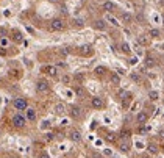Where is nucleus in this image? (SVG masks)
Masks as SVG:
<instances>
[{
	"label": "nucleus",
	"mask_w": 164,
	"mask_h": 158,
	"mask_svg": "<svg viewBox=\"0 0 164 158\" xmlns=\"http://www.w3.org/2000/svg\"><path fill=\"white\" fill-rule=\"evenodd\" d=\"M13 41H14V42H22V41H24V36H22V33L16 30L14 33H13Z\"/></svg>",
	"instance_id": "nucleus-18"
},
{
	"label": "nucleus",
	"mask_w": 164,
	"mask_h": 158,
	"mask_svg": "<svg viewBox=\"0 0 164 158\" xmlns=\"http://www.w3.org/2000/svg\"><path fill=\"white\" fill-rule=\"evenodd\" d=\"M141 158H152V157H148V155H144V157H141Z\"/></svg>",
	"instance_id": "nucleus-39"
},
{
	"label": "nucleus",
	"mask_w": 164,
	"mask_h": 158,
	"mask_svg": "<svg viewBox=\"0 0 164 158\" xmlns=\"http://www.w3.org/2000/svg\"><path fill=\"white\" fill-rule=\"evenodd\" d=\"M160 135H161V138H164V127L160 130Z\"/></svg>",
	"instance_id": "nucleus-37"
},
{
	"label": "nucleus",
	"mask_w": 164,
	"mask_h": 158,
	"mask_svg": "<svg viewBox=\"0 0 164 158\" xmlns=\"http://www.w3.org/2000/svg\"><path fill=\"white\" fill-rule=\"evenodd\" d=\"M91 107H92L94 110H102V108L105 107V102H103V99H102V97L95 95V97L91 99Z\"/></svg>",
	"instance_id": "nucleus-5"
},
{
	"label": "nucleus",
	"mask_w": 164,
	"mask_h": 158,
	"mask_svg": "<svg viewBox=\"0 0 164 158\" xmlns=\"http://www.w3.org/2000/svg\"><path fill=\"white\" fill-rule=\"evenodd\" d=\"M127 95H128L127 91H119V97H120V99H127Z\"/></svg>",
	"instance_id": "nucleus-34"
},
{
	"label": "nucleus",
	"mask_w": 164,
	"mask_h": 158,
	"mask_svg": "<svg viewBox=\"0 0 164 158\" xmlns=\"http://www.w3.org/2000/svg\"><path fill=\"white\" fill-rule=\"evenodd\" d=\"M103 10L108 11V13H111V11L116 10V5H114L113 2H105V3H103Z\"/></svg>",
	"instance_id": "nucleus-19"
},
{
	"label": "nucleus",
	"mask_w": 164,
	"mask_h": 158,
	"mask_svg": "<svg viewBox=\"0 0 164 158\" xmlns=\"http://www.w3.org/2000/svg\"><path fill=\"white\" fill-rule=\"evenodd\" d=\"M108 20H109V22H111L113 25H116V27H119V22H117V20H116L114 17H111V16H108Z\"/></svg>",
	"instance_id": "nucleus-31"
},
{
	"label": "nucleus",
	"mask_w": 164,
	"mask_h": 158,
	"mask_svg": "<svg viewBox=\"0 0 164 158\" xmlns=\"http://www.w3.org/2000/svg\"><path fill=\"white\" fill-rule=\"evenodd\" d=\"M111 83L113 85H120V77H119V74H111Z\"/></svg>",
	"instance_id": "nucleus-21"
},
{
	"label": "nucleus",
	"mask_w": 164,
	"mask_h": 158,
	"mask_svg": "<svg viewBox=\"0 0 164 158\" xmlns=\"http://www.w3.org/2000/svg\"><path fill=\"white\" fill-rule=\"evenodd\" d=\"M70 80H72V78L69 77V75H63V77H61V81H63L64 85H69V83H70Z\"/></svg>",
	"instance_id": "nucleus-28"
},
{
	"label": "nucleus",
	"mask_w": 164,
	"mask_h": 158,
	"mask_svg": "<svg viewBox=\"0 0 164 158\" xmlns=\"http://www.w3.org/2000/svg\"><path fill=\"white\" fill-rule=\"evenodd\" d=\"M39 158H50V155L47 154V152H42V154L39 155Z\"/></svg>",
	"instance_id": "nucleus-35"
},
{
	"label": "nucleus",
	"mask_w": 164,
	"mask_h": 158,
	"mask_svg": "<svg viewBox=\"0 0 164 158\" xmlns=\"http://www.w3.org/2000/svg\"><path fill=\"white\" fill-rule=\"evenodd\" d=\"M119 149H120L124 154H128V152H130V141H128V138H125V141H120Z\"/></svg>",
	"instance_id": "nucleus-12"
},
{
	"label": "nucleus",
	"mask_w": 164,
	"mask_h": 158,
	"mask_svg": "<svg viewBox=\"0 0 164 158\" xmlns=\"http://www.w3.org/2000/svg\"><path fill=\"white\" fill-rule=\"evenodd\" d=\"M25 111H27V116H25L27 121H30V122L36 121V111H35V110H33V108H27Z\"/></svg>",
	"instance_id": "nucleus-11"
},
{
	"label": "nucleus",
	"mask_w": 164,
	"mask_h": 158,
	"mask_svg": "<svg viewBox=\"0 0 164 158\" xmlns=\"http://www.w3.org/2000/svg\"><path fill=\"white\" fill-rule=\"evenodd\" d=\"M148 99L153 100V102L158 100V99H160V92H158V91H148Z\"/></svg>",
	"instance_id": "nucleus-20"
},
{
	"label": "nucleus",
	"mask_w": 164,
	"mask_h": 158,
	"mask_svg": "<svg viewBox=\"0 0 164 158\" xmlns=\"http://www.w3.org/2000/svg\"><path fill=\"white\" fill-rule=\"evenodd\" d=\"M53 138H55V136H53V133H45V141H53Z\"/></svg>",
	"instance_id": "nucleus-33"
},
{
	"label": "nucleus",
	"mask_w": 164,
	"mask_h": 158,
	"mask_svg": "<svg viewBox=\"0 0 164 158\" xmlns=\"http://www.w3.org/2000/svg\"><path fill=\"white\" fill-rule=\"evenodd\" d=\"M69 139L72 141V142H80L81 141V133L78 132V130H70L69 132Z\"/></svg>",
	"instance_id": "nucleus-8"
},
{
	"label": "nucleus",
	"mask_w": 164,
	"mask_h": 158,
	"mask_svg": "<svg viewBox=\"0 0 164 158\" xmlns=\"http://www.w3.org/2000/svg\"><path fill=\"white\" fill-rule=\"evenodd\" d=\"M11 122H13V125H14L16 128H24V127H25V124H27V118H25L24 114L17 113V114L13 116Z\"/></svg>",
	"instance_id": "nucleus-1"
},
{
	"label": "nucleus",
	"mask_w": 164,
	"mask_h": 158,
	"mask_svg": "<svg viewBox=\"0 0 164 158\" xmlns=\"http://www.w3.org/2000/svg\"><path fill=\"white\" fill-rule=\"evenodd\" d=\"M75 94H77L78 95V97H85V89L83 88H81V86H77V88H75Z\"/></svg>",
	"instance_id": "nucleus-23"
},
{
	"label": "nucleus",
	"mask_w": 164,
	"mask_h": 158,
	"mask_svg": "<svg viewBox=\"0 0 164 158\" xmlns=\"http://www.w3.org/2000/svg\"><path fill=\"white\" fill-rule=\"evenodd\" d=\"M69 113H70V118L72 119H81V118H83V110H81L80 107H77V105L70 107Z\"/></svg>",
	"instance_id": "nucleus-4"
},
{
	"label": "nucleus",
	"mask_w": 164,
	"mask_h": 158,
	"mask_svg": "<svg viewBox=\"0 0 164 158\" xmlns=\"http://www.w3.org/2000/svg\"><path fill=\"white\" fill-rule=\"evenodd\" d=\"M80 52H81V55H92V47L89 44H85L80 47Z\"/></svg>",
	"instance_id": "nucleus-13"
},
{
	"label": "nucleus",
	"mask_w": 164,
	"mask_h": 158,
	"mask_svg": "<svg viewBox=\"0 0 164 158\" xmlns=\"http://www.w3.org/2000/svg\"><path fill=\"white\" fill-rule=\"evenodd\" d=\"M66 28V24H64V20L63 19H52L50 20V30L52 31H61V30H64Z\"/></svg>",
	"instance_id": "nucleus-2"
},
{
	"label": "nucleus",
	"mask_w": 164,
	"mask_h": 158,
	"mask_svg": "<svg viewBox=\"0 0 164 158\" xmlns=\"http://www.w3.org/2000/svg\"><path fill=\"white\" fill-rule=\"evenodd\" d=\"M138 42L142 44V45H147L150 42V36L148 35H139L138 36Z\"/></svg>",
	"instance_id": "nucleus-15"
},
{
	"label": "nucleus",
	"mask_w": 164,
	"mask_h": 158,
	"mask_svg": "<svg viewBox=\"0 0 164 158\" xmlns=\"http://www.w3.org/2000/svg\"><path fill=\"white\" fill-rule=\"evenodd\" d=\"M131 80H134V81H141V75H139V74H131Z\"/></svg>",
	"instance_id": "nucleus-32"
},
{
	"label": "nucleus",
	"mask_w": 164,
	"mask_h": 158,
	"mask_svg": "<svg viewBox=\"0 0 164 158\" xmlns=\"http://www.w3.org/2000/svg\"><path fill=\"white\" fill-rule=\"evenodd\" d=\"M147 121H148V114L145 111H139L138 114H136V122H138L139 125H144Z\"/></svg>",
	"instance_id": "nucleus-7"
},
{
	"label": "nucleus",
	"mask_w": 164,
	"mask_h": 158,
	"mask_svg": "<svg viewBox=\"0 0 164 158\" xmlns=\"http://www.w3.org/2000/svg\"><path fill=\"white\" fill-rule=\"evenodd\" d=\"M163 152H164V146H163Z\"/></svg>",
	"instance_id": "nucleus-40"
},
{
	"label": "nucleus",
	"mask_w": 164,
	"mask_h": 158,
	"mask_svg": "<svg viewBox=\"0 0 164 158\" xmlns=\"http://www.w3.org/2000/svg\"><path fill=\"white\" fill-rule=\"evenodd\" d=\"M148 36H150V38H158V36H160V30H156V28L148 30Z\"/></svg>",
	"instance_id": "nucleus-24"
},
{
	"label": "nucleus",
	"mask_w": 164,
	"mask_h": 158,
	"mask_svg": "<svg viewBox=\"0 0 164 158\" xmlns=\"http://www.w3.org/2000/svg\"><path fill=\"white\" fill-rule=\"evenodd\" d=\"M55 113L56 114H64L66 113V105L64 104H56L55 105Z\"/></svg>",
	"instance_id": "nucleus-16"
},
{
	"label": "nucleus",
	"mask_w": 164,
	"mask_h": 158,
	"mask_svg": "<svg viewBox=\"0 0 164 158\" xmlns=\"http://www.w3.org/2000/svg\"><path fill=\"white\" fill-rule=\"evenodd\" d=\"M5 53H6V50H5V49H0V55H5Z\"/></svg>",
	"instance_id": "nucleus-38"
},
{
	"label": "nucleus",
	"mask_w": 164,
	"mask_h": 158,
	"mask_svg": "<svg viewBox=\"0 0 164 158\" xmlns=\"http://www.w3.org/2000/svg\"><path fill=\"white\" fill-rule=\"evenodd\" d=\"M8 44H10L8 38H5V36H2V38H0V45H2L3 49H6V47H8Z\"/></svg>",
	"instance_id": "nucleus-25"
},
{
	"label": "nucleus",
	"mask_w": 164,
	"mask_h": 158,
	"mask_svg": "<svg viewBox=\"0 0 164 158\" xmlns=\"http://www.w3.org/2000/svg\"><path fill=\"white\" fill-rule=\"evenodd\" d=\"M145 66H147V67H153V66H155L153 58H147V60H145Z\"/></svg>",
	"instance_id": "nucleus-29"
},
{
	"label": "nucleus",
	"mask_w": 164,
	"mask_h": 158,
	"mask_svg": "<svg viewBox=\"0 0 164 158\" xmlns=\"http://www.w3.org/2000/svg\"><path fill=\"white\" fill-rule=\"evenodd\" d=\"M120 19H122V22H124V24H131L133 22V16L130 14V13H124Z\"/></svg>",
	"instance_id": "nucleus-17"
},
{
	"label": "nucleus",
	"mask_w": 164,
	"mask_h": 158,
	"mask_svg": "<svg viewBox=\"0 0 164 158\" xmlns=\"http://www.w3.org/2000/svg\"><path fill=\"white\" fill-rule=\"evenodd\" d=\"M13 107H14L16 110H19V111H25L27 108H28V102H27V99L24 97H17L13 100Z\"/></svg>",
	"instance_id": "nucleus-3"
},
{
	"label": "nucleus",
	"mask_w": 164,
	"mask_h": 158,
	"mask_svg": "<svg viewBox=\"0 0 164 158\" xmlns=\"http://www.w3.org/2000/svg\"><path fill=\"white\" fill-rule=\"evenodd\" d=\"M134 63H138V58H131V60H130V64H134Z\"/></svg>",
	"instance_id": "nucleus-36"
},
{
	"label": "nucleus",
	"mask_w": 164,
	"mask_h": 158,
	"mask_svg": "<svg viewBox=\"0 0 164 158\" xmlns=\"http://www.w3.org/2000/svg\"><path fill=\"white\" fill-rule=\"evenodd\" d=\"M120 50L124 52V53H130V52H131V50H130V45L127 42H122L120 44Z\"/></svg>",
	"instance_id": "nucleus-26"
},
{
	"label": "nucleus",
	"mask_w": 164,
	"mask_h": 158,
	"mask_svg": "<svg viewBox=\"0 0 164 158\" xmlns=\"http://www.w3.org/2000/svg\"><path fill=\"white\" fill-rule=\"evenodd\" d=\"M85 25V20L83 19H73V27H77V28H81V27Z\"/></svg>",
	"instance_id": "nucleus-22"
},
{
	"label": "nucleus",
	"mask_w": 164,
	"mask_h": 158,
	"mask_svg": "<svg viewBox=\"0 0 164 158\" xmlns=\"http://www.w3.org/2000/svg\"><path fill=\"white\" fill-rule=\"evenodd\" d=\"M42 71H44L47 75H50V77H56V75H58V69H56L55 66H44Z\"/></svg>",
	"instance_id": "nucleus-9"
},
{
	"label": "nucleus",
	"mask_w": 164,
	"mask_h": 158,
	"mask_svg": "<svg viewBox=\"0 0 164 158\" xmlns=\"http://www.w3.org/2000/svg\"><path fill=\"white\" fill-rule=\"evenodd\" d=\"M49 89H50L49 81H45V80H39L38 83H36V91H38V92H49Z\"/></svg>",
	"instance_id": "nucleus-6"
},
{
	"label": "nucleus",
	"mask_w": 164,
	"mask_h": 158,
	"mask_svg": "<svg viewBox=\"0 0 164 158\" xmlns=\"http://www.w3.org/2000/svg\"><path fill=\"white\" fill-rule=\"evenodd\" d=\"M105 71H106V69H105L103 66H99V67H95V71H94V72H95V75H103Z\"/></svg>",
	"instance_id": "nucleus-27"
},
{
	"label": "nucleus",
	"mask_w": 164,
	"mask_h": 158,
	"mask_svg": "<svg viewBox=\"0 0 164 158\" xmlns=\"http://www.w3.org/2000/svg\"><path fill=\"white\" fill-rule=\"evenodd\" d=\"M147 149H148V152L152 154V155H158V154H160V149H158V146H156V144H153V142H148Z\"/></svg>",
	"instance_id": "nucleus-14"
},
{
	"label": "nucleus",
	"mask_w": 164,
	"mask_h": 158,
	"mask_svg": "<svg viewBox=\"0 0 164 158\" xmlns=\"http://www.w3.org/2000/svg\"><path fill=\"white\" fill-rule=\"evenodd\" d=\"M138 132L141 133V135H144V133H147V132H150V127H139V130H138Z\"/></svg>",
	"instance_id": "nucleus-30"
},
{
	"label": "nucleus",
	"mask_w": 164,
	"mask_h": 158,
	"mask_svg": "<svg viewBox=\"0 0 164 158\" xmlns=\"http://www.w3.org/2000/svg\"><path fill=\"white\" fill-rule=\"evenodd\" d=\"M94 28H95V30H100V31L106 30V20H103V19H97V20L94 22Z\"/></svg>",
	"instance_id": "nucleus-10"
}]
</instances>
